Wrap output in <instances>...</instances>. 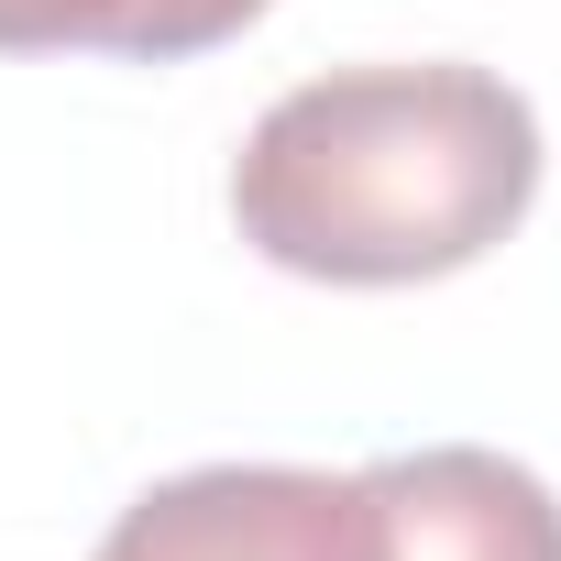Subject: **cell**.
Returning <instances> with one entry per match:
<instances>
[{
    "label": "cell",
    "instance_id": "1",
    "mask_svg": "<svg viewBox=\"0 0 561 561\" xmlns=\"http://www.w3.org/2000/svg\"><path fill=\"white\" fill-rule=\"evenodd\" d=\"M539 198V111L495 67H331L231 154V220L309 287H430Z\"/></svg>",
    "mask_w": 561,
    "mask_h": 561
},
{
    "label": "cell",
    "instance_id": "2",
    "mask_svg": "<svg viewBox=\"0 0 561 561\" xmlns=\"http://www.w3.org/2000/svg\"><path fill=\"white\" fill-rule=\"evenodd\" d=\"M89 561H364V495L309 462H198L144 484Z\"/></svg>",
    "mask_w": 561,
    "mask_h": 561
},
{
    "label": "cell",
    "instance_id": "3",
    "mask_svg": "<svg viewBox=\"0 0 561 561\" xmlns=\"http://www.w3.org/2000/svg\"><path fill=\"white\" fill-rule=\"evenodd\" d=\"M364 495V561H561V495L473 440L386 451L353 473Z\"/></svg>",
    "mask_w": 561,
    "mask_h": 561
},
{
    "label": "cell",
    "instance_id": "4",
    "mask_svg": "<svg viewBox=\"0 0 561 561\" xmlns=\"http://www.w3.org/2000/svg\"><path fill=\"white\" fill-rule=\"evenodd\" d=\"M275 0H0V56H133V67H187L264 23Z\"/></svg>",
    "mask_w": 561,
    "mask_h": 561
}]
</instances>
